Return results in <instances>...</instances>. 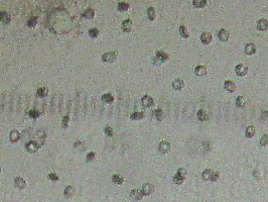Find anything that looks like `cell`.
<instances>
[{"label": "cell", "mask_w": 268, "mask_h": 202, "mask_svg": "<svg viewBox=\"0 0 268 202\" xmlns=\"http://www.w3.org/2000/svg\"><path fill=\"white\" fill-rule=\"evenodd\" d=\"M169 60V55L166 54L163 51H156L155 57L152 59V64L153 65H161Z\"/></svg>", "instance_id": "6da1fadb"}, {"label": "cell", "mask_w": 268, "mask_h": 202, "mask_svg": "<svg viewBox=\"0 0 268 202\" xmlns=\"http://www.w3.org/2000/svg\"><path fill=\"white\" fill-rule=\"evenodd\" d=\"M40 145L36 141H29L25 143V150L30 154L36 153L40 150Z\"/></svg>", "instance_id": "7a4b0ae2"}, {"label": "cell", "mask_w": 268, "mask_h": 202, "mask_svg": "<svg viewBox=\"0 0 268 202\" xmlns=\"http://www.w3.org/2000/svg\"><path fill=\"white\" fill-rule=\"evenodd\" d=\"M102 61L105 63H114L117 59V54L116 52H107L104 53L102 55Z\"/></svg>", "instance_id": "3957f363"}, {"label": "cell", "mask_w": 268, "mask_h": 202, "mask_svg": "<svg viewBox=\"0 0 268 202\" xmlns=\"http://www.w3.org/2000/svg\"><path fill=\"white\" fill-rule=\"evenodd\" d=\"M13 185H14L15 188H17L19 190H23V189L26 188V182L21 177H15V178H14Z\"/></svg>", "instance_id": "277c9868"}, {"label": "cell", "mask_w": 268, "mask_h": 202, "mask_svg": "<svg viewBox=\"0 0 268 202\" xmlns=\"http://www.w3.org/2000/svg\"><path fill=\"white\" fill-rule=\"evenodd\" d=\"M153 191H154V186H153L152 184H150V183H144V184L142 185L141 192H142V194L144 195V196L150 195L151 193H153Z\"/></svg>", "instance_id": "5b68a950"}, {"label": "cell", "mask_w": 268, "mask_h": 202, "mask_svg": "<svg viewBox=\"0 0 268 202\" xmlns=\"http://www.w3.org/2000/svg\"><path fill=\"white\" fill-rule=\"evenodd\" d=\"M235 72H236V74H237L238 76L243 77V76L247 75V73H248V67H247L246 65H244V64H239V65L236 66Z\"/></svg>", "instance_id": "8992f818"}, {"label": "cell", "mask_w": 268, "mask_h": 202, "mask_svg": "<svg viewBox=\"0 0 268 202\" xmlns=\"http://www.w3.org/2000/svg\"><path fill=\"white\" fill-rule=\"evenodd\" d=\"M170 143L167 142V141H161L159 143V146H158V150L161 154H167L170 151Z\"/></svg>", "instance_id": "52a82bcc"}, {"label": "cell", "mask_w": 268, "mask_h": 202, "mask_svg": "<svg viewBox=\"0 0 268 202\" xmlns=\"http://www.w3.org/2000/svg\"><path fill=\"white\" fill-rule=\"evenodd\" d=\"M141 103L144 107H151L154 104V100L149 95H144L141 98Z\"/></svg>", "instance_id": "ba28073f"}, {"label": "cell", "mask_w": 268, "mask_h": 202, "mask_svg": "<svg viewBox=\"0 0 268 202\" xmlns=\"http://www.w3.org/2000/svg\"><path fill=\"white\" fill-rule=\"evenodd\" d=\"M132 25H133V22L130 18H126L125 20H123L121 27H122V31H125V32H130L132 30Z\"/></svg>", "instance_id": "9c48e42d"}, {"label": "cell", "mask_w": 268, "mask_h": 202, "mask_svg": "<svg viewBox=\"0 0 268 202\" xmlns=\"http://www.w3.org/2000/svg\"><path fill=\"white\" fill-rule=\"evenodd\" d=\"M218 37H219V40L221 42H228L229 38H230V33H229L228 31L225 30V28H221V30H220L219 32H218Z\"/></svg>", "instance_id": "30bf717a"}, {"label": "cell", "mask_w": 268, "mask_h": 202, "mask_svg": "<svg viewBox=\"0 0 268 202\" xmlns=\"http://www.w3.org/2000/svg\"><path fill=\"white\" fill-rule=\"evenodd\" d=\"M224 89L230 93H233V92H235V90H236V84L231 80H227V81H225V83H224Z\"/></svg>", "instance_id": "8fae6325"}, {"label": "cell", "mask_w": 268, "mask_h": 202, "mask_svg": "<svg viewBox=\"0 0 268 202\" xmlns=\"http://www.w3.org/2000/svg\"><path fill=\"white\" fill-rule=\"evenodd\" d=\"M20 137H21L20 132H19L17 129H12L10 133H9V139H10V142L13 143H17L19 139H20Z\"/></svg>", "instance_id": "7c38bea8"}, {"label": "cell", "mask_w": 268, "mask_h": 202, "mask_svg": "<svg viewBox=\"0 0 268 202\" xmlns=\"http://www.w3.org/2000/svg\"><path fill=\"white\" fill-rule=\"evenodd\" d=\"M212 40H213V36L208 31H205L201 35V42H202V44L204 45H209L210 42H212Z\"/></svg>", "instance_id": "4fadbf2b"}, {"label": "cell", "mask_w": 268, "mask_h": 202, "mask_svg": "<svg viewBox=\"0 0 268 202\" xmlns=\"http://www.w3.org/2000/svg\"><path fill=\"white\" fill-rule=\"evenodd\" d=\"M195 74L199 76V77H204L208 74V71H207V68H206L205 66H202V65H199L195 68L194 70Z\"/></svg>", "instance_id": "5bb4252c"}, {"label": "cell", "mask_w": 268, "mask_h": 202, "mask_svg": "<svg viewBox=\"0 0 268 202\" xmlns=\"http://www.w3.org/2000/svg\"><path fill=\"white\" fill-rule=\"evenodd\" d=\"M257 28L258 31H264L268 28V20L265 18H260L259 20L257 21Z\"/></svg>", "instance_id": "9a60e30c"}, {"label": "cell", "mask_w": 268, "mask_h": 202, "mask_svg": "<svg viewBox=\"0 0 268 202\" xmlns=\"http://www.w3.org/2000/svg\"><path fill=\"white\" fill-rule=\"evenodd\" d=\"M11 20V16L10 14L6 11H1L0 12V22L3 23V25H7Z\"/></svg>", "instance_id": "2e32d148"}, {"label": "cell", "mask_w": 268, "mask_h": 202, "mask_svg": "<svg viewBox=\"0 0 268 202\" xmlns=\"http://www.w3.org/2000/svg\"><path fill=\"white\" fill-rule=\"evenodd\" d=\"M244 51H245V54L247 56H252L256 53V47L254 44H252V42H249V44L245 46V50Z\"/></svg>", "instance_id": "e0dca14e"}, {"label": "cell", "mask_w": 268, "mask_h": 202, "mask_svg": "<svg viewBox=\"0 0 268 202\" xmlns=\"http://www.w3.org/2000/svg\"><path fill=\"white\" fill-rule=\"evenodd\" d=\"M143 196H144V195L142 194L141 190L133 189V190H131V192H130V197H131L133 200H137V201H138V200H141Z\"/></svg>", "instance_id": "ac0fdd59"}, {"label": "cell", "mask_w": 268, "mask_h": 202, "mask_svg": "<svg viewBox=\"0 0 268 202\" xmlns=\"http://www.w3.org/2000/svg\"><path fill=\"white\" fill-rule=\"evenodd\" d=\"M75 194V188L74 186L72 185H68L65 188L64 190V196L66 197V198H71V197H73Z\"/></svg>", "instance_id": "d6986e66"}, {"label": "cell", "mask_w": 268, "mask_h": 202, "mask_svg": "<svg viewBox=\"0 0 268 202\" xmlns=\"http://www.w3.org/2000/svg\"><path fill=\"white\" fill-rule=\"evenodd\" d=\"M185 180V176H183L179 174V173H175V175L172 177V182L176 185H181Z\"/></svg>", "instance_id": "ffe728a7"}, {"label": "cell", "mask_w": 268, "mask_h": 202, "mask_svg": "<svg viewBox=\"0 0 268 202\" xmlns=\"http://www.w3.org/2000/svg\"><path fill=\"white\" fill-rule=\"evenodd\" d=\"M185 86V82L181 79H175L174 82H172V88L176 91H180L184 88Z\"/></svg>", "instance_id": "44dd1931"}, {"label": "cell", "mask_w": 268, "mask_h": 202, "mask_svg": "<svg viewBox=\"0 0 268 202\" xmlns=\"http://www.w3.org/2000/svg\"><path fill=\"white\" fill-rule=\"evenodd\" d=\"M255 133H256L255 127L253 126H249L246 128V131H245V137H246L247 138H252L253 137L255 136Z\"/></svg>", "instance_id": "7402d4cb"}, {"label": "cell", "mask_w": 268, "mask_h": 202, "mask_svg": "<svg viewBox=\"0 0 268 202\" xmlns=\"http://www.w3.org/2000/svg\"><path fill=\"white\" fill-rule=\"evenodd\" d=\"M82 16L86 19H93L95 16V11L93 10L92 8H87L86 10L83 12Z\"/></svg>", "instance_id": "603a6c76"}, {"label": "cell", "mask_w": 268, "mask_h": 202, "mask_svg": "<svg viewBox=\"0 0 268 202\" xmlns=\"http://www.w3.org/2000/svg\"><path fill=\"white\" fill-rule=\"evenodd\" d=\"M112 181L117 185H122L124 183V178L120 174H114L112 176Z\"/></svg>", "instance_id": "cb8c5ba5"}, {"label": "cell", "mask_w": 268, "mask_h": 202, "mask_svg": "<svg viewBox=\"0 0 268 202\" xmlns=\"http://www.w3.org/2000/svg\"><path fill=\"white\" fill-rule=\"evenodd\" d=\"M153 114H154L155 118L158 120V121H161V120H163V118H164V113H163V111H162V109H160V108L154 109Z\"/></svg>", "instance_id": "d4e9b609"}, {"label": "cell", "mask_w": 268, "mask_h": 202, "mask_svg": "<svg viewBox=\"0 0 268 202\" xmlns=\"http://www.w3.org/2000/svg\"><path fill=\"white\" fill-rule=\"evenodd\" d=\"M47 94H49V89L46 87H40L36 91V95L40 98H45L46 96H47Z\"/></svg>", "instance_id": "484cf974"}, {"label": "cell", "mask_w": 268, "mask_h": 202, "mask_svg": "<svg viewBox=\"0 0 268 202\" xmlns=\"http://www.w3.org/2000/svg\"><path fill=\"white\" fill-rule=\"evenodd\" d=\"M156 16V11L154 7H148L147 8V17L149 20H154Z\"/></svg>", "instance_id": "4316f807"}, {"label": "cell", "mask_w": 268, "mask_h": 202, "mask_svg": "<svg viewBox=\"0 0 268 202\" xmlns=\"http://www.w3.org/2000/svg\"><path fill=\"white\" fill-rule=\"evenodd\" d=\"M101 98H102V101H104V102L107 104H111L114 101V97L112 96V94H110V93H104Z\"/></svg>", "instance_id": "83f0119b"}, {"label": "cell", "mask_w": 268, "mask_h": 202, "mask_svg": "<svg viewBox=\"0 0 268 202\" xmlns=\"http://www.w3.org/2000/svg\"><path fill=\"white\" fill-rule=\"evenodd\" d=\"M144 117V112L143 111H135L130 114V118L132 120H140Z\"/></svg>", "instance_id": "f1b7e54d"}, {"label": "cell", "mask_w": 268, "mask_h": 202, "mask_svg": "<svg viewBox=\"0 0 268 202\" xmlns=\"http://www.w3.org/2000/svg\"><path fill=\"white\" fill-rule=\"evenodd\" d=\"M208 0H193V4L197 8H203L207 5Z\"/></svg>", "instance_id": "f546056e"}, {"label": "cell", "mask_w": 268, "mask_h": 202, "mask_svg": "<svg viewBox=\"0 0 268 202\" xmlns=\"http://www.w3.org/2000/svg\"><path fill=\"white\" fill-rule=\"evenodd\" d=\"M180 35L181 37H184V38L190 37V33L188 31V28H186L185 25H180Z\"/></svg>", "instance_id": "4dcf8cb0"}, {"label": "cell", "mask_w": 268, "mask_h": 202, "mask_svg": "<svg viewBox=\"0 0 268 202\" xmlns=\"http://www.w3.org/2000/svg\"><path fill=\"white\" fill-rule=\"evenodd\" d=\"M88 33H89V36L92 38H96V37H98L100 31H99V30L97 27H92V28H90V30L88 31Z\"/></svg>", "instance_id": "1f68e13d"}, {"label": "cell", "mask_w": 268, "mask_h": 202, "mask_svg": "<svg viewBox=\"0 0 268 202\" xmlns=\"http://www.w3.org/2000/svg\"><path fill=\"white\" fill-rule=\"evenodd\" d=\"M117 9L119 11H121V12H124V11H127L128 9H129V4L127 3V2H120L118 4V6H117Z\"/></svg>", "instance_id": "d6a6232c"}, {"label": "cell", "mask_w": 268, "mask_h": 202, "mask_svg": "<svg viewBox=\"0 0 268 202\" xmlns=\"http://www.w3.org/2000/svg\"><path fill=\"white\" fill-rule=\"evenodd\" d=\"M28 115H29V117H31L33 119H36L40 116V112L38 111L37 109H30L29 111H28Z\"/></svg>", "instance_id": "836d02e7"}, {"label": "cell", "mask_w": 268, "mask_h": 202, "mask_svg": "<svg viewBox=\"0 0 268 202\" xmlns=\"http://www.w3.org/2000/svg\"><path fill=\"white\" fill-rule=\"evenodd\" d=\"M37 17L36 16H31L29 19L27 20V26L29 27H35L37 25Z\"/></svg>", "instance_id": "e575fe53"}, {"label": "cell", "mask_w": 268, "mask_h": 202, "mask_svg": "<svg viewBox=\"0 0 268 202\" xmlns=\"http://www.w3.org/2000/svg\"><path fill=\"white\" fill-rule=\"evenodd\" d=\"M245 105V98L243 96H238L236 98V106L237 107H243Z\"/></svg>", "instance_id": "d590c367"}, {"label": "cell", "mask_w": 268, "mask_h": 202, "mask_svg": "<svg viewBox=\"0 0 268 202\" xmlns=\"http://www.w3.org/2000/svg\"><path fill=\"white\" fill-rule=\"evenodd\" d=\"M74 148H76V149H80L81 151H84L85 150V148H86V145H85V143L84 142H82V141H76L75 142V143H74Z\"/></svg>", "instance_id": "8d00e7d4"}, {"label": "cell", "mask_w": 268, "mask_h": 202, "mask_svg": "<svg viewBox=\"0 0 268 202\" xmlns=\"http://www.w3.org/2000/svg\"><path fill=\"white\" fill-rule=\"evenodd\" d=\"M70 116L69 115H65V116L63 117V120H62V127L63 128H67L69 126V123H70Z\"/></svg>", "instance_id": "74e56055"}, {"label": "cell", "mask_w": 268, "mask_h": 202, "mask_svg": "<svg viewBox=\"0 0 268 202\" xmlns=\"http://www.w3.org/2000/svg\"><path fill=\"white\" fill-rule=\"evenodd\" d=\"M198 116H199V119L201 120V121H205V120H207V113L205 112L204 109H200L198 111Z\"/></svg>", "instance_id": "f35d334b"}, {"label": "cell", "mask_w": 268, "mask_h": 202, "mask_svg": "<svg viewBox=\"0 0 268 202\" xmlns=\"http://www.w3.org/2000/svg\"><path fill=\"white\" fill-rule=\"evenodd\" d=\"M96 158V153L95 152H89L86 156V162L90 163V162H93Z\"/></svg>", "instance_id": "ab89813d"}, {"label": "cell", "mask_w": 268, "mask_h": 202, "mask_svg": "<svg viewBox=\"0 0 268 202\" xmlns=\"http://www.w3.org/2000/svg\"><path fill=\"white\" fill-rule=\"evenodd\" d=\"M219 177H220V173L219 172H215V171H212V173H211V175H210V181H212V182H216L218 179H219Z\"/></svg>", "instance_id": "60d3db41"}, {"label": "cell", "mask_w": 268, "mask_h": 202, "mask_svg": "<svg viewBox=\"0 0 268 202\" xmlns=\"http://www.w3.org/2000/svg\"><path fill=\"white\" fill-rule=\"evenodd\" d=\"M212 171H213V170H211V169H206V170L203 172V174H202L203 180H205V181H209V179H210V175H211V173H212Z\"/></svg>", "instance_id": "b9f144b4"}, {"label": "cell", "mask_w": 268, "mask_h": 202, "mask_svg": "<svg viewBox=\"0 0 268 202\" xmlns=\"http://www.w3.org/2000/svg\"><path fill=\"white\" fill-rule=\"evenodd\" d=\"M268 145V134H263L262 137L260 138V146L265 147Z\"/></svg>", "instance_id": "7bdbcfd3"}, {"label": "cell", "mask_w": 268, "mask_h": 202, "mask_svg": "<svg viewBox=\"0 0 268 202\" xmlns=\"http://www.w3.org/2000/svg\"><path fill=\"white\" fill-rule=\"evenodd\" d=\"M47 178H49V179L51 181V182H59V180H60V178H59V176H57L56 173H50L49 174V176H47Z\"/></svg>", "instance_id": "ee69618b"}, {"label": "cell", "mask_w": 268, "mask_h": 202, "mask_svg": "<svg viewBox=\"0 0 268 202\" xmlns=\"http://www.w3.org/2000/svg\"><path fill=\"white\" fill-rule=\"evenodd\" d=\"M104 132L106 133V136H108V137H113V134H114L113 128H112L111 126H105V128H104Z\"/></svg>", "instance_id": "f6af8a7d"}, {"label": "cell", "mask_w": 268, "mask_h": 202, "mask_svg": "<svg viewBox=\"0 0 268 202\" xmlns=\"http://www.w3.org/2000/svg\"><path fill=\"white\" fill-rule=\"evenodd\" d=\"M261 117H262V119H265L266 117H268V111H263Z\"/></svg>", "instance_id": "bcb514c9"}, {"label": "cell", "mask_w": 268, "mask_h": 202, "mask_svg": "<svg viewBox=\"0 0 268 202\" xmlns=\"http://www.w3.org/2000/svg\"><path fill=\"white\" fill-rule=\"evenodd\" d=\"M0 173H1V168H0Z\"/></svg>", "instance_id": "7dc6e473"}]
</instances>
